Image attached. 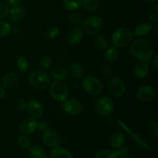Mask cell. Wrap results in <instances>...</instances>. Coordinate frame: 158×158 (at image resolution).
Listing matches in <instances>:
<instances>
[{
	"label": "cell",
	"instance_id": "1",
	"mask_svg": "<svg viewBox=\"0 0 158 158\" xmlns=\"http://www.w3.org/2000/svg\"><path fill=\"white\" fill-rule=\"evenodd\" d=\"M131 52L140 61L151 60L154 53V46L152 42L147 39H140L133 43L131 46Z\"/></svg>",
	"mask_w": 158,
	"mask_h": 158
},
{
	"label": "cell",
	"instance_id": "2",
	"mask_svg": "<svg viewBox=\"0 0 158 158\" xmlns=\"http://www.w3.org/2000/svg\"><path fill=\"white\" fill-rule=\"evenodd\" d=\"M111 40L115 47H125L132 41L133 32L127 27H120L114 31Z\"/></svg>",
	"mask_w": 158,
	"mask_h": 158
},
{
	"label": "cell",
	"instance_id": "3",
	"mask_svg": "<svg viewBox=\"0 0 158 158\" xmlns=\"http://www.w3.org/2000/svg\"><path fill=\"white\" fill-rule=\"evenodd\" d=\"M82 85L86 93L91 96H98L103 91V84L100 80L93 76L84 77L82 81Z\"/></svg>",
	"mask_w": 158,
	"mask_h": 158
},
{
	"label": "cell",
	"instance_id": "4",
	"mask_svg": "<svg viewBox=\"0 0 158 158\" xmlns=\"http://www.w3.org/2000/svg\"><path fill=\"white\" fill-rule=\"evenodd\" d=\"M29 81L33 87L38 89H45L51 83L50 77L43 71H35L29 75Z\"/></svg>",
	"mask_w": 158,
	"mask_h": 158
},
{
	"label": "cell",
	"instance_id": "5",
	"mask_svg": "<svg viewBox=\"0 0 158 158\" xmlns=\"http://www.w3.org/2000/svg\"><path fill=\"white\" fill-rule=\"evenodd\" d=\"M49 86V94L54 100L58 102H64L67 100L69 90L64 83L56 80L50 83Z\"/></svg>",
	"mask_w": 158,
	"mask_h": 158
},
{
	"label": "cell",
	"instance_id": "6",
	"mask_svg": "<svg viewBox=\"0 0 158 158\" xmlns=\"http://www.w3.org/2000/svg\"><path fill=\"white\" fill-rule=\"evenodd\" d=\"M83 29L86 34L89 35H95L102 29L103 22L101 17L93 15L83 22Z\"/></svg>",
	"mask_w": 158,
	"mask_h": 158
},
{
	"label": "cell",
	"instance_id": "7",
	"mask_svg": "<svg viewBox=\"0 0 158 158\" xmlns=\"http://www.w3.org/2000/svg\"><path fill=\"white\" fill-rule=\"evenodd\" d=\"M95 109L100 115L108 117L114 111V105L109 97H100L96 100Z\"/></svg>",
	"mask_w": 158,
	"mask_h": 158
},
{
	"label": "cell",
	"instance_id": "8",
	"mask_svg": "<svg viewBox=\"0 0 158 158\" xmlns=\"http://www.w3.org/2000/svg\"><path fill=\"white\" fill-rule=\"evenodd\" d=\"M125 89H126V87H125L124 83L123 80L117 77L111 79L108 83V90L110 94L116 98H120L123 97L125 93Z\"/></svg>",
	"mask_w": 158,
	"mask_h": 158
},
{
	"label": "cell",
	"instance_id": "9",
	"mask_svg": "<svg viewBox=\"0 0 158 158\" xmlns=\"http://www.w3.org/2000/svg\"><path fill=\"white\" fill-rule=\"evenodd\" d=\"M43 141L46 146L54 148L60 144V138L56 131L52 128H46L43 132Z\"/></svg>",
	"mask_w": 158,
	"mask_h": 158
},
{
	"label": "cell",
	"instance_id": "10",
	"mask_svg": "<svg viewBox=\"0 0 158 158\" xmlns=\"http://www.w3.org/2000/svg\"><path fill=\"white\" fill-rule=\"evenodd\" d=\"M156 95L155 89L151 86H143L137 89L136 97L138 100L143 103L152 101Z\"/></svg>",
	"mask_w": 158,
	"mask_h": 158
},
{
	"label": "cell",
	"instance_id": "11",
	"mask_svg": "<svg viewBox=\"0 0 158 158\" xmlns=\"http://www.w3.org/2000/svg\"><path fill=\"white\" fill-rule=\"evenodd\" d=\"M63 110L67 114L72 116H77L81 113L83 110V106L80 101L75 99L66 100L63 102Z\"/></svg>",
	"mask_w": 158,
	"mask_h": 158
},
{
	"label": "cell",
	"instance_id": "12",
	"mask_svg": "<svg viewBox=\"0 0 158 158\" xmlns=\"http://www.w3.org/2000/svg\"><path fill=\"white\" fill-rule=\"evenodd\" d=\"M118 124L120 127L123 128V129L124 130V131H126V132L130 136H131V138H132L133 140H134V141H135L136 143L139 145V146H140L141 148H144V149H146V150H149V151L150 150H151V148L148 144V143H147V142L145 141V140H143V139L140 136H139L137 133H135L134 131H133L132 130H131V128L127 126V125L125 124L123 121H121V120H118Z\"/></svg>",
	"mask_w": 158,
	"mask_h": 158
},
{
	"label": "cell",
	"instance_id": "13",
	"mask_svg": "<svg viewBox=\"0 0 158 158\" xmlns=\"http://www.w3.org/2000/svg\"><path fill=\"white\" fill-rule=\"evenodd\" d=\"M19 129L24 135H29L37 130V121L32 117H27L20 123Z\"/></svg>",
	"mask_w": 158,
	"mask_h": 158
},
{
	"label": "cell",
	"instance_id": "14",
	"mask_svg": "<svg viewBox=\"0 0 158 158\" xmlns=\"http://www.w3.org/2000/svg\"><path fill=\"white\" fill-rule=\"evenodd\" d=\"M26 110L28 114L34 119H38L43 115V108L40 101L36 100H32L27 103Z\"/></svg>",
	"mask_w": 158,
	"mask_h": 158
},
{
	"label": "cell",
	"instance_id": "15",
	"mask_svg": "<svg viewBox=\"0 0 158 158\" xmlns=\"http://www.w3.org/2000/svg\"><path fill=\"white\" fill-rule=\"evenodd\" d=\"M127 148H120L116 151L112 150H102L96 154L94 158H119L120 154L124 152H128Z\"/></svg>",
	"mask_w": 158,
	"mask_h": 158
},
{
	"label": "cell",
	"instance_id": "16",
	"mask_svg": "<svg viewBox=\"0 0 158 158\" xmlns=\"http://www.w3.org/2000/svg\"><path fill=\"white\" fill-rule=\"evenodd\" d=\"M18 83V77L15 73H6L1 80V86L5 89H12Z\"/></svg>",
	"mask_w": 158,
	"mask_h": 158
},
{
	"label": "cell",
	"instance_id": "17",
	"mask_svg": "<svg viewBox=\"0 0 158 158\" xmlns=\"http://www.w3.org/2000/svg\"><path fill=\"white\" fill-rule=\"evenodd\" d=\"M83 38V31L80 28L74 27L69 30L67 40L69 44L77 45L81 42Z\"/></svg>",
	"mask_w": 158,
	"mask_h": 158
},
{
	"label": "cell",
	"instance_id": "18",
	"mask_svg": "<svg viewBox=\"0 0 158 158\" xmlns=\"http://www.w3.org/2000/svg\"><path fill=\"white\" fill-rule=\"evenodd\" d=\"M149 71V63L146 61H140L133 69V73L137 79H143Z\"/></svg>",
	"mask_w": 158,
	"mask_h": 158
},
{
	"label": "cell",
	"instance_id": "19",
	"mask_svg": "<svg viewBox=\"0 0 158 158\" xmlns=\"http://www.w3.org/2000/svg\"><path fill=\"white\" fill-rule=\"evenodd\" d=\"M50 74L56 80L58 81L67 80L69 77L67 69L63 66H55L51 68Z\"/></svg>",
	"mask_w": 158,
	"mask_h": 158
},
{
	"label": "cell",
	"instance_id": "20",
	"mask_svg": "<svg viewBox=\"0 0 158 158\" xmlns=\"http://www.w3.org/2000/svg\"><path fill=\"white\" fill-rule=\"evenodd\" d=\"M9 19L12 23H19L23 20L25 17V9L23 7L20 6H13L9 9Z\"/></svg>",
	"mask_w": 158,
	"mask_h": 158
},
{
	"label": "cell",
	"instance_id": "21",
	"mask_svg": "<svg viewBox=\"0 0 158 158\" xmlns=\"http://www.w3.org/2000/svg\"><path fill=\"white\" fill-rule=\"evenodd\" d=\"M49 158H73V157L70 151L59 145L52 148L49 153Z\"/></svg>",
	"mask_w": 158,
	"mask_h": 158
},
{
	"label": "cell",
	"instance_id": "22",
	"mask_svg": "<svg viewBox=\"0 0 158 158\" xmlns=\"http://www.w3.org/2000/svg\"><path fill=\"white\" fill-rule=\"evenodd\" d=\"M125 142V137L122 133L114 132L110 138V144L114 149H119L122 148Z\"/></svg>",
	"mask_w": 158,
	"mask_h": 158
},
{
	"label": "cell",
	"instance_id": "23",
	"mask_svg": "<svg viewBox=\"0 0 158 158\" xmlns=\"http://www.w3.org/2000/svg\"><path fill=\"white\" fill-rule=\"evenodd\" d=\"M93 44L100 50H106L110 46V40L105 35H99L94 37L93 40Z\"/></svg>",
	"mask_w": 158,
	"mask_h": 158
},
{
	"label": "cell",
	"instance_id": "24",
	"mask_svg": "<svg viewBox=\"0 0 158 158\" xmlns=\"http://www.w3.org/2000/svg\"><path fill=\"white\" fill-rule=\"evenodd\" d=\"M28 155L29 158H48L46 151L38 145L30 147L28 151Z\"/></svg>",
	"mask_w": 158,
	"mask_h": 158
},
{
	"label": "cell",
	"instance_id": "25",
	"mask_svg": "<svg viewBox=\"0 0 158 158\" xmlns=\"http://www.w3.org/2000/svg\"><path fill=\"white\" fill-rule=\"evenodd\" d=\"M153 29V26L150 23H143L142 24H140L136 27L134 30V35L137 37L143 36L146 35L147 34L149 33Z\"/></svg>",
	"mask_w": 158,
	"mask_h": 158
},
{
	"label": "cell",
	"instance_id": "26",
	"mask_svg": "<svg viewBox=\"0 0 158 158\" xmlns=\"http://www.w3.org/2000/svg\"><path fill=\"white\" fill-rule=\"evenodd\" d=\"M100 5V0H82V5L86 12H94Z\"/></svg>",
	"mask_w": 158,
	"mask_h": 158
},
{
	"label": "cell",
	"instance_id": "27",
	"mask_svg": "<svg viewBox=\"0 0 158 158\" xmlns=\"http://www.w3.org/2000/svg\"><path fill=\"white\" fill-rule=\"evenodd\" d=\"M70 70L73 78L77 79V80L82 79L83 75H84V69H83V66L79 64V63H73V64H71Z\"/></svg>",
	"mask_w": 158,
	"mask_h": 158
},
{
	"label": "cell",
	"instance_id": "28",
	"mask_svg": "<svg viewBox=\"0 0 158 158\" xmlns=\"http://www.w3.org/2000/svg\"><path fill=\"white\" fill-rule=\"evenodd\" d=\"M104 56L105 60L109 63H113V62L116 61L118 57V51H117V48H115V46L108 47L106 49Z\"/></svg>",
	"mask_w": 158,
	"mask_h": 158
},
{
	"label": "cell",
	"instance_id": "29",
	"mask_svg": "<svg viewBox=\"0 0 158 158\" xmlns=\"http://www.w3.org/2000/svg\"><path fill=\"white\" fill-rule=\"evenodd\" d=\"M65 8L69 10H77L81 6L82 0H63Z\"/></svg>",
	"mask_w": 158,
	"mask_h": 158
},
{
	"label": "cell",
	"instance_id": "30",
	"mask_svg": "<svg viewBox=\"0 0 158 158\" xmlns=\"http://www.w3.org/2000/svg\"><path fill=\"white\" fill-rule=\"evenodd\" d=\"M16 65L18 69H19L21 72H26V71L29 69V62H28L27 59L24 56H21L17 60Z\"/></svg>",
	"mask_w": 158,
	"mask_h": 158
},
{
	"label": "cell",
	"instance_id": "31",
	"mask_svg": "<svg viewBox=\"0 0 158 158\" xmlns=\"http://www.w3.org/2000/svg\"><path fill=\"white\" fill-rule=\"evenodd\" d=\"M12 29V26L7 22H0V37L6 36L9 35Z\"/></svg>",
	"mask_w": 158,
	"mask_h": 158
},
{
	"label": "cell",
	"instance_id": "32",
	"mask_svg": "<svg viewBox=\"0 0 158 158\" xmlns=\"http://www.w3.org/2000/svg\"><path fill=\"white\" fill-rule=\"evenodd\" d=\"M51 64H52V60H51L50 57L47 56H44L41 58L40 60V67L43 70H47L50 68Z\"/></svg>",
	"mask_w": 158,
	"mask_h": 158
},
{
	"label": "cell",
	"instance_id": "33",
	"mask_svg": "<svg viewBox=\"0 0 158 158\" xmlns=\"http://www.w3.org/2000/svg\"><path fill=\"white\" fill-rule=\"evenodd\" d=\"M18 143L22 148L29 149L31 147V140L26 135H21L18 138Z\"/></svg>",
	"mask_w": 158,
	"mask_h": 158
},
{
	"label": "cell",
	"instance_id": "34",
	"mask_svg": "<svg viewBox=\"0 0 158 158\" xmlns=\"http://www.w3.org/2000/svg\"><path fill=\"white\" fill-rule=\"evenodd\" d=\"M148 17L153 22H157L158 20V5L155 4L148 12Z\"/></svg>",
	"mask_w": 158,
	"mask_h": 158
},
{
	"label": "cell",
	"instance_id": "35",
	"mask_svg": "<svg viewBox=\"0 0 158 158\" xmlns=\"http://www.w3.org/2000/svg\"><path fill=\"white\" fill-rule=\"evenodd\" d=\"M148 129L149 132L151 136H153L155 138H157L158 137V123L156 121L150 122L148 124Z\"/></svg>",
	"mask_w": 158,
	"mask_h": 158
},
{
	"label": "cell",
	"instance_id": "36",
	"mask_svg": "<svg viewBox=\"0 0 158 158\" xmlns=\"http://www.w3.org/2000/svg\"><path fill=\"white\" fill-rule=\"evenodd\" d=\"M69 21L71 23L75 25H79L81 24L83 22V17L79 13H72L69 15Z\"/></svg>",
	"mask_w": 158,
	"mask_h": 158
},
{
	"label": "cell",
	"instance_id": "37",
	"mask_svg": "<svg viewBox=\"0 0 158 158\" xmlns=\"http://www.w3.org/2000/svg\"><path fill=\"white\" fill-rule=\"evenodd\" d=\"M59 33H60V30L56 26H51L46 32V35L48 38L53 39L56 38L59 35Z\"/></svg>",
	"mask_w": 158,
	"mask_h": 158
},
{
	"label": "cell",
	"instance_id": "38",
	"mask_svg": "<svg viewBox=\"0 0 158 158\" xmlns=\"http://www.w3.org/2000/svg\"><path fill=\"white\" fill-rule=\"evenodd\" d=\"M9 12V8L4 3H0V19L6 18Z\"/></svg>",
	"mask_w": 158,
	"mask_h": 158
},
{
	"label": "cell",
	"instance_id": "39",
	"mask_svg": "<svg viewBox=\"0 0 158 158\" xmlns=\"http://www.w3.org/2000/svg\"><path fill=\"white\" fill-rule=\"evenodd\" d=\"M100 72H101L102 74H103V75H106V76L111 75V73H112V72H113L111 66H109V65H107V64L101 65L100 67Z\"/></svg>",
	"mask_w": 158,
	"mask_h": 158
},
{
	"label": "cell",
	"instance_id": "40",
	"mask_svg": "<svg viewBox=\"0 0 158 158\" xmlns=\"http://www.w3.org/2000/svg\"><path fill=\"white\" fill-rule=\"evenodd\" d=\"M26 106H27V103L25 99L19 98L17 100V107L20 111H24L26 109Z\"/></svg>",
	"mask_w": 158,
	"mask_h": 158
},
{
	"label": "cell",
	"instance_id": "41",
	"mask_svg": "<svg viewBox=\"0 0 158 158\" xmlns=\"http://www.w3.org/2000/svg\"><path fill=\"white\" fill-rule=\"evenodd\" d=\"M48 128V124L46 121H37V129L40 131H44L45 130Z\"/></svg>",
	"mask_w": 158,
	"mask_h": 158
},
{
	"label": "cell",
	"instance_id": "42",
	"mask_svg": "<svg viewBox=\"0 0 158 158\" xmlns=\"http://www.w3.org/2000/svg\"><path fill=\"white\" fill-rule=\"evenodd\" d=\"M21 1L22 0H6V2L8 3V4L12 6H17L18 4H19Z\"/></svg>",
	"mask_w": 158,
	"mask_h": 158
},
{
	"label": "cell",
	"instance_id": "43",
	"mask_svg": "<svg viewBox=\"0 0 158 158\" xmlns=\"http://www.w3.org/2000/svg\"><path fill=\"white\" fill-rule=\"evenodd\" d=\"M152 63H153V65H154V68H155L156 69H158V57H157V55H154V58H153V60H152Z\"/></svg>",
	"mask_w": 158,
	"mask_h": 158
},
{
	"label": "cell",
	"instance_id": "44",
	"mask_svg": "<svg viewBox=\"0 0 158 158\" xmlns=\"http://www.w3.org/2000/svg\"><path fill=\"white\" fill-rule=\"evenodd\" d=\"M120 158H135L134 157H133L131 154H130L128 152H124L123 154H120Z\"/></svg>",
	"mask_w": 158,
	"mask_h": 158
},
{
	"label": "cell",
	"instance_id": "45",
	"mask_svg": "<svg viewBox=\"0 0 158 158\" xmlns=\"http://www.w3.org/2000/svg\"><path fill=\"white\" fill-rule=\"evenodd\" d=\"M6 97V90L4 88L0 86V99H3Z\"/></svg>",
	"mask_w": 158,
	"mask_h": 158
},
{
	"label": "cell",
	"instance_id": "46",
	"mask_svg": "<svg viewBox=\"0 0 158 158\" xmlns=\"http://www.w3.org/2000/svg\"><path fill=\"white\" fill-rule=\"evenodd\" d=\"M146 2H148L149 3H151V4H153V3H155L156 2H157V0H145Z\"/></svg>",
	"mask_w": 158,
	"mask_h": 158
}]
</instances>
